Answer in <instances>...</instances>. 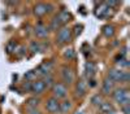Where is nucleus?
<instances>
[{"mask_svg": "<svg viewBox=\"0 0 130 114\" xmlns=\"http://www.w3.org/2000/svg\"><path fill=\"white\" fill-rule=\"evenodd\" d=\"M122 110H124V114H129V110H130V106L129 105H125V106H121Z\"/></svg>", "mask_w": 130, "mask_h": 114, "instance_id": "c756f323", "label": "nucleus"}, {"mask_svg": "<svg viewBox=\"0 0 130 114\" xmlns=\"http://www.w3.org/2000/svg\"><path fill=\"white\" fill-rule=\"evenodd\" d=\"M31 83H32V82H27V80H26V83H24L22 89H24L25 92H27V91H29V92H31Z\"/></svg>", "mask_w": 130, "mask_h": 114, "instance_id": "cd10ccee", "label": "nucleus"}, {"mask_svg": "<svg viewBox=\"0 0 130 114\" xmlns=\"http://www.w3.org/2000/svg\"><path fill=\"white\" fill-rule=\"evenodd\" d=\"M46 84L43 83L42 79H37L31 83V92L34 93V95H42L43 92L46 91Z\"/></svg>", "mask_w": 130, "mask_h": 114, "instance_id": "6e6552de", "label": "nucleus"}, {"mask_svg": "<svg viewBox=\"0 0 130 114\" xmlns=\"http://www.w3.org/2000/svg\"><path fill=\"white\" fill-rule=\"evenodd\" d=\"M61 78H62V82H64V84L67 86V84H72V83L74 82V73L70 67L68 66H64L61 69Z\"/></svg>", "mask_w": 130, "mask_h": 114, "instance_id": "423d86ee", "label": "nucleus"}, {"mask_svg": "<svg viewBox=\"0 0 130 114\" xmlns=\"http://www.w3.org/2000/svg\"><path fill=\"white\" fill-rule=\"evenodd\" d=\"M75 91H77V96H83L86 93V91H87V84H86V82L85 80H79L77 83Z\"/></svg>", "mask_w": 130, "mask_h": 114, "instance_id": "2eb2a0df", "label": "nucleus"}, {"mask_svg": "<svg viewBox=\"0 0 130 114\" xmlns=\"http://www.w3.org/2000/svg\"><path fill=\"white\" fill-rule=\"evenodd\" d=\"M91 102L94 104V105H98V106H99L100 104L103 102V97H102L100 95H95V96L91 99Z\"/></svg>", "mask_w": 130, "mask_h": 114, "instance_id": "a878e982", "label": "nucleus"}, {"mask_svg": "<svg viewBox=\"0 0 130 114\" xmlns=\"http://www.w3.org/2000/svg\"><path fill=\"white\" fill-rule=\"evenodd\" d=\"M29 114H42V113H40V111H38V110H31Z\"/></svg>", "mask_w": 130, "mask_h": 114, "instance_id": "7c9ffc66", "label": "nucleus"}, {"mask_svg": "<svg viewBox=\"0 0 130 114\" xmlns=\"http://www.w3.org/2000/svg\"><path fill=\"white\" fill-rule=\"evenodd\" d=\"M48 8H50V5L46 4V3H38V4L34 5V14L40 18V17H43L44 14H47L50 12Z\"/></svg>", "mask_w": 130, "mask_h": 114, "instance_id": "1a4fd4ad", "label": "nucleus"}, {"mask_svg": "<svg viewBox=\"0 0 130 114\" xmlns=\"http://www.w3.org/2000/svg\"><path fill=\"white\" fill-rule=\"evenodd\" d=\"M109 9L111 8H109V5H108L107 3H100L99 7L95 9V16L99 17V18H104L108 14V12H109Z\"/></svg>", "mask_w": 130, "mask_h": 114, "instance_id": "9b49d317", "label": "nucleus"}, {"mask_svg": "<svg viewBox=\"0 0 130 114\" xmlns=\"http://www.w3.org/2000/svg\"><path fill=\"white\" fill-rule=\"evenodd\" d=\"M85 70H86V75H87V77H89V79H90V78H92V77L95 75L96 66H95L94 62L89 61V62H86V65H85Z\"/></svg>", "mask_w": 130, "mask_h": 114, "instance_id": "ddd939ff", "label": "nucleus"}, {"mask_svg": "<svg viewBox=\"0 0 130 114\" xmlns=\"http://www.w3.org/2000/svg\"><path fill=\"white\" fill-rule=\"evenodd\" d=\"M99 109L103 114H108V113H113V105L111 102H107V101H103L100 105H99Z\"/></svg>", "mask_w": 130, "mask_h": 114, "instance_id": "dca6fc26", "label": "nucleus"}, {"mask_svg": "<svg viewBox=\"0 0 130 114\" xmlns=\"http://www.w3.org/2000/svg\"><path fill=\"white\" fill-rule=\"evenodd\" d=\"M30 51L32 52V53H37V52H39L40 51V43L39 41H31L30 43Z\"/></svg>", "mask_w": 130, "mask_h": 114, "instance_id": "b1692460", "label": "nucleus"}, {"mask_svg": "<svg viewBox=\"0 0 130 114\" xmlns=\"http://www.w3.org/2000/svg\"><path fill=\"white\" fill-rule=\"evenodd\" d=\"M102 91L104 95H109V93H112L115 91V83L111 80V79H104L103 82V87H102Z\"/></svg>", "mask_w": 130, "mask_h": 114, "instance_id": "f8f14e48", "label": "nucleus"}, {"mask_svg": "<svg viewBox=\"0 0 130 114\" xmlns=\"http://www.w3.org/2000/svg\"><path fill=\"white\" fill-rule=\"evenodd\" d=\"M52 97H55V99H65L68 95V87L64 84V83L61 82H56V83H53V86H52Z\"/></svg>", "mask_w": 130, "mask_h": 114, "instance_id": "7ed1b4c3", "label": "nucleus"}, {"mask_svg": "<svg viewBox=\"0 0 130 114\" xmlns=\"http://www.w3.org/2000/svg\"><path fill=\"white\" fill-rule=\"evenodd\" d=\"M42 80H43V83L46 84V87H52V86H53V80H55V78H53L52 74H50V75L43 77Z\"/></svg>", "mask_w": 130, "mask_h": 114, "instance_id": "4be33fe9", "label": "nucleus"}, {"mask_svg": "<svg viewBox=\"0 0 130 114\" xmlns=\"http://www.w3.org/2000/svg\"><path fill=\"white\" fill-rule=\"evenodd\" d=\"M82 29H83L82 25H77V26H75V27H74V30H75V31H74V36H78V35L82 33Z\"/></svg>", "mask_w": 130, "mask_h": 114, "instance_id": "c85d7f7f", "label": "nucleus"}, {"mask_svg": "<svg viewBox=\"0 0 130 114\" xmlns=\"http://www.w3.org/2000/svg\"><path fill=\"white\" fill-rule=\"evenodd\" d=\"M112 93H113V100H115L120 106L129 105L130 96H129V91H127L126 88H117V89H115Z\"/></svg>", "mask_w": 130, "mask_h": 114, "instance_id": "f257e3e1", "label": "nucleus"}, {"mask_svg": "<svg viewBox=\"0 0 130 114\" xmlns=\"http://www.w3.org/2000/svg\"><path fill=\"white\" fill-rule=\"evenodd\" d=\"M38 105H39V99L38 97H31L26 102V106H27L29 110H35Z\"/></svg>", "mask_w": 130, "mask_h": 114, "instance_id": "6ab92c4d", "label": "nucleus"}, {"mask_svg": "<svg viewBox=\"0 0 130 114\" xmlns=\"http://www.w3.org/2000/svg\"><path fill=\"white\" fill-rule=\"evenodd\" d=\"M72 110V102L69 100H64L62 102H60V113L61 114H67Z\"/></svg>", "mask_w": 130, "mask_h": 114, "instance_id": "f3484780", "label": "nucleus"}, {"mask_svg": "<svg viewBox=\"0 0 130 114\" xmlns=\"http://www.w3.org/2000/svg\"><path fill=\"white\" fill-rule=\"evenodd\" d=\"M62 27V25H61V22L59 21V18L57 17H55L51 22H50V26H48V31L50 30H52V31H57L59 29H61Z\"/></svg>", "mask_w": 130, "mask_h": 114, "instance_id": "a211bd4d", "label": "nucleus"}, {"mask_svg": "<svg viewBox=\"0 0 130 114\" xmlns=\"http://www.w3.org/2000/svg\"><path fill=\"white\" fill-rule=\"evenodd\" d=\"M64 56H65V58L72 60V58L74 57V51H73V49H67V52L64 53Z\"/></svg>", "mask_w": 130, "mask_h": 114, "instance_id": "bb28decb", "label": "nucleus"}, {"mask_svg": "<svg viewBox=\"0 0 130 114\" xmlns=\"http://www.w3.org/2000/svg\"><path fill=\"white\" fill-rule=\"evenodd\" d=\"M46 109L51 114H57L60 111V101L55 97H50L46 102Z\"/></svg>", "mask_w": 130, "mask_h": 114, "instance_id": "0eeeda50", "label": "nucleus"}, {"mask_svg": "<svg viewBox=\"0 0 130 114\" xmlns=\"http://www.w3.org/2000/svg\"><path fill=\"white\" fill-rule=\"evenodd\" d=\"M25 78H26L27 82H34V80H37V73H35V70H30L29 73H26Z\"/></svg>", "mask_w": 130, "mask_h": 114, "instance_id": "5701e85b", "label": "nucleus"}, {"mask_svg": "<svg viewBox=\"0 0 130 114\" xmlns=\"http://www.w3.org/2000/svg\"><path fill=\"white\" fill-rule=\"evenodd\" d=\"M52 69H53V64H52L51 61H46V62H43V64H40L38 66V69L35 70V73H37V75L46 77V75H50L51 74Z\"/></svg>", "mask_w": 130, "mask_h": 114, "instance_id": "39448f33", "label": "nucleus"}, {"mask_svg": "<svg viewBox=\"0 0 130 114\" xmlns=\"http://www.w3.org/2000/svg\"><path fill=\"white\" fill-rule=\"evenodd\" d=\"M103 34H104V36H107V38L113 36V34H115V27H113L112 25H105V26L103 27Z\"/></svg>", "mask_w": 130, "mask_h": 114, "instance_id": "412c9836", "label": "nucleus"}, {"mask_svg": "<svg viewBox=\"0 0 130 114\" xmlns=\"http://www.w3.org/2000/svg\"><path fill=\"white\" fill-rule=\"evenodd\" d=\"M108 79H111L113 83L115 82L127 83V80H129V73L126 70H121L118 67H115V69H111L109 73H108Z\"/></svg>", "mask_w": 130, "mask_h": 114, "instance_id": "f03ea898", "label": "nucleus"}, {"mask_svg": "<svg viewBox=\"0 0 130 114\" xmlns=\"http://www.w3.org/2000/svg\"><path fill=\"white\" fill-rule=\"evenodd\" d=\"M17 43L14 40H10V41H8V44L5 45V51H7V53L8 55H12V53H14V51H16V48H17Z\"/></svg>", "mask_w": 130, "mask_h": 114, "instance_id": "aec40b11", "label": "nucleus"}, {"mask_svg": "<svg viewBox=\"0 0 130 114\" xmlns=\"http://www.w3.org/2000/svg\"><path fill=\"white\" fill-rule=\"evenodd\" d=\"M25 47H22V45H17V48H16V51H14V55L17 56V57H24V55H25Z\"/></svg>", "mask_w": 130, "mask_h": 114, "instance_id": "393cba45", "label": "nucleus"}, {"mask_svg": "<svg viewBox=\"0 0 130 114\" xmlns=\"http://www.w3.org/2000/svg\"><path fill=\"white\" fill-rule=\"evenodd\" d=\"M56 17L59 18V21L61 22V25H65V24H67L68 21L70 19V13L68 12V10L62 9V10H60V13H59Z\"/></svg>", "mask_w": 130, "mask_h": 114, "instance_id": "4468645a", "label": "nucleus"}, {"mask_svg": "<svg viewBox=\"0 0 130 114\" xmlns=\"http://www.w3.org/2000/svg\"><path fill=\"white\" fill-rule=\"evenodd\" d=\"M72 30L69 27H65L62 26L61 29H59V33H57V43L59 44H64V43H68V41L72 40Z\"/></svg>", "mask_w": 130, "mask_h": 114, "instance_id": "20e7f679", "label": "nucleus"}, {"mask_svg": "<svg viewBox=\"0 0 130 114\" xmlns=\"http://www.w3.org/2000/svg\"><path fill=\"white\" fill-rule=\"evenodd\" d=\"M34 34H35L38 38H40V39H44V38H47V35H48V29H47V26H44L42 22H39V24L34 27Z\"/></svg>", "mask_w": 130, "mask_h": 114, "instance_id": "9d476101", "label": "nucleus"}]
</instances>
